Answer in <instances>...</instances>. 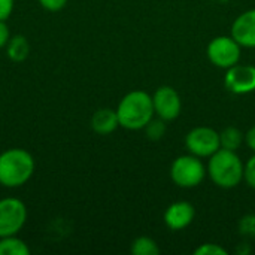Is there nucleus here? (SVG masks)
<instances>
[{
	"label": "nucleus",
	"mask_w": 255,
	"mask_h": 255,
	"mask_svg": "<svg viewBox=\"0 0 255 255\" xmlns=\"http://www.w3.org/2000/svg\"><path fill=\"white\" fill-rule=\"evenodd\" d=\"M212 1H215V3H226V1H229V0H212Z\"/></svg>",
	"instance_id": "nucleus-25"
},
{
	"label": "nucleus",
	"mask_w": 255,
	"mask_h": 255,
	"mask_svg": "<svg viewBox=\"0 0 255 255\" xmlns=\"http://www.w3.org/2000/svg\"><path fill=\"white\" fill-rule=\"evenodd\" d=\"M244 181L247 182L248 187L255 190V154L247 161L244 167Z\"/></svg>",
	"instance_id": "nucleus-20"
},
{
	"label": "nucleus",
	"mask_w": 255,
	"mask_h": 255,
	"mask_svg": "<svg viewBox=\"0 0 255 255\" xmlns=\"http://www.w3.org/2000/svg\"><path fill=\"white\" fill-rule=\"evenodd\" d=\"M245 140V134L238 128V127H226L221 133H220V145L224 149H230V151H238L241 148V145Z\"/></svg>",
	"instance_id": "nucleus-15"
},
{
	"label": "nucleus",
	"mask_w": 255,
	"mask_h": 255,
	"mask_svg": "<svg viewBox=\"0 0 255 255\" xmlns=\"http://www.w3.org/2000/svg\"><path fill=\"white\" fill-rule=\"evenodd\" d=\"M185 146L190 154H193L199 158L211 157L221 148L220 133L211 127H205V126L194 127L185 136Z\"/></svg>",
	"instance_id": "nucleus-7"
},
{
	"label": "nucleus",
	"mask_w": 255,
	"mask_h": 255,
	"mask_svg": "<svg viewBox=\"0 0 255 255\" xmlns=\"http://www.w3.org/2000/svg\"><path fill=\"white\" fill-rule=\"evenodd\" d=\"M117 115L120 127L126 130H143L145 126L154 118V103L152 96L146 91L134 90L127 93L117 108Z\"/></svg>",
	"instance_id": "nucleus-2"
},
{
	"label": "nucleus",
	"mask_w": 255,
	"mask_h": 255,
	"mask_svg": "<svg viewBox=\"0 0 255 255\" xmlns=\"http://www.w3.org/2000/svg\"><path fill=\"white\" fill-rule=\"evenodd\" d=\"M226 88L233 94H250L255 91V66L235 64L224 76Z\"/></svg>",
	"instance_id": "nucleus-9"
},
{
	"label": "nucleus",
	"mask_w": 255,
	"mask_h": 255,
	"mask_svg": "<svg viewBox=\"0 0 255 255\" xmlns=\"http://www.w3.org/2000/svg\"><path fill=\"white\" fill-rule=\"evenodd\" d=\"M152 103L155 115L164 121L176 120L182 109V102L178 91L169 85H163L155 90L152 96Z\"/></svg>",
	"instance_id": "nucleus-8"
},
{
	"label": "nucleus",
	"mask_w": 255,
	"mask_h": 255,
	"mask_svg": "<svg viewBox=\"0 0 255 255\" xmlns=\"http://www.w3.org/2000/svg\"><path fill=\"white\" fill-rule=\"evenodd\" d=\"M233 39L244 48H255V9L241 13L232 25Z\"/></svg>",
	"instance_id": "nucleus-11"
},
{
	"label": "nucleus",
	"mask_w": 255,
	"mask_h": 255,
	"mask_svg": "<svg viewBox=\"0 0 255 255\" xmlns=\"http://www.w3.org/2000/svg\"><path fill=\"white\" fill-rule=\"evenodd\" d=\"M91 128L94 133L100 134V136H106L114 133L118 127H120V121H118V115H117V109H111V108H102L97 109L93 117H91Z\"/></svg>",
	"instance_id": "nucleus-12"
},
{
	"label": "nucleus",
	"mask_w": 255,
	"mask_h": 255,
	"mask_svg": "<svg viewBox=\"0 0 255 255\" xmlns=\"http://www.w3.org/2000/svg\"><path fill=\"white\" fill-rule=\"evenodd\" d=\"M166 121L164 120H161V118H157V120H151L146 126H145V134H146V137L149 139V140H160V139H163L164 137V134H166V124H164Z\"/></svg>",
	"instance_id": "nucleus-17"
},
{
	"label": "nucleus",
	"mask_w": 255,
	"mask_h": 255,
	"mask_svg": "<svg viewBox=\"0 0 255 255\" xmlns=\"http://www.w3.org/2000/svg\"><path fill=\"white\" fill-rule=\"evenodd\" d=\"M10 37H12L10 36V30H9V27L6 24V21H1L0 19V49L1 48H6V45H7V42H9Z\"/></svg>",
	"instance_id": "nucleus-23"
},
{
	"label": "nucleus",
	"mask_w": 255,
	"mask_h": 255,
	"mask_svg": "<svg viewBox=\"0 0 255 255\" xmlns=\"http://www.w3.org/2000/svg\"><path fill=\"white\" fill-rule=\"evenodd\" d=\"M30 254V248L28 245L18 238V235L15 236H6V238H0V255H28Z\"/></svg>",
	"instance_id": "nucleus-14"
},
{
	"label": "nucleus",
	"mask_w": 255,
	"mask_h": 255,
	"mask_svg": "<svg viewBox=\"0 0 255 255\" xmlns=\"http://www.w3.org/2000/svg\"><path fill=\"white\" fill-rule=\"evenodd\" d=\"M133 255H158L160 254V248L157 245V242L148 236H140L137 239H134L131 242V248H130Z\"/></svg>",
	"instance_id": "nucleus-16"
},
{
	"label": "nucleus",
	"mask_w": 255,
	"mask_h": 255,
	"mask_svg": "<svg viewBox=\"0 0 255 255\" xmlns=\"http://www.w3.org/2000/svg\"><path fill=\"white\" fill-rule=\"evenodd\" d=\"M39 4L45 9V10H49V12H58L61 9L66 7L67 1L69 0H37Z\"/></svg>",
	"instance_id": "nucleus-21"
},
{
	"label": "nucleus",
	"mask_w": 255,
	"mask_h": 255,
	"mask_svg": "<svg viewBox=\"0 0 255 255\" xmlns=\"http://www.w3.org/2000/svg\"><path fill=\"white\" fill-rule=\"evenodd\" d=\"M15 0H0V19L7 21L13 12Z\"/></svg>",
	"instance_id": "nucleus-22"
},
{
	"label": "nucleus",
	"mask_w": 255,
	"mask_h": 255,
	"mask_svg": "<svg viewBox=\"0 0 255 255\" xmlns=\"http://www.w3.org/2000/svg\"><path fill=\"white\" fill-rule=\"evenodd\" d=\"M36 170L34 157L22 148H9L0 152V185L19 188L25 185Z\"/></svg>",
	"instance_id": "nucleus-1"
},
{
	"label": "nucleus",
	"mask_w": 255,
	"mask_h": 255,
	"mask_svg": "<svg viewBox=\"0 0 255 255\" xmlns=\"http://www.w3.org/2000/svg\"><path fill=\"white\" fill-rule=\"evenodd\" d=\"M241 48L242 46L233 39V36H217L209 42L206 54L214 66L227 70L239 63Z\"/></svg>",
	"instance_id": "nucleus-6"
},
{
	"label": "nucleus",
	"mask_w": 255,
	"mask_h": 255,
	"mask_svg": "<svg viewBox=\"0 0 255 255\" xmlns=\"http://www.w3.org/2000/svg\"><path fill=\"white\" fill-rule=\"evenodd\" d=\"M28 54H30V43L25 36L16 34L9 39L6 45V55L10 61L21 63L28 57Z\"/></svg>",
	"instance_id": "nucleus-13"
},
{
	"label": "nucleus",
	"mask_w": 255,
	"mask_h": 255,
	"mask_svg": "<svg viewBox=\"0 0 255 255\" xmlns=\"http://www.w3.org/2000/svg\"><path fill=\"white\" fill-rule=\"evenodd\" d=\"M245 142H247L248 148L255 152V126L254 127H251V128L247 131V134H245Z\"/></svg>",
	"instance_id": "nucleus-24"
},
{
	"label": "nucleus",
	"mask_w": 255,
	"mask_h": 255,
	"mask_svg": "<svg viewBox=\"0 0 255 255\" xmlns=\"http://www.w3.org/2000/svg\"><path fill=\"white\" fill-rule=\"evenodd\" d=\"M196 255H227V250H224L218 244H202L194 250Z\"/></svg>",
	"instance_id": "nucleus-18"
},
{
	"label": "nucleus",
	"mask_w": 255,
	"mask_h": 255,
	"mask_svg": "<svg viewBox=\"0 0 255 255\" xmlns=\"http://www.w3.org/2000/svg\"><path fill=\"white\" fill-rule=\"evenodd\" d=\"M239 232L242 236L255 238V215H247L239 223Z\"/></svg>",
	"instance_id": "nucleus-19"
},
{
	"label": "nucleus",
	"mask_w": 255,
	"mask_h": 255,
	"mask_svg": "<svg viewBox=\"0 0 255 255\" xmlns=\"http://www.w3.org/2000/svg\"><path fill=\"white\" fill-rule=\"evenodd\" d=\"M244 167L236 151L220 148L209 157L208 175L217 187L230 190L236 188L244 181Z\"/></svg>",
	"instance_id": "nucleus-3"
},
{
	"label": "nucleus",
	"mask_w": 255,
	"mask_h": 255,
	"mask_svg": "<svg viewBox=\"0 0 255 255\" xmlns=\"http://www.w3.org/2000/svg\"><path fill=\"white\" fill-rule=\"evenodd\" d=\"M206 176V167L202 160L193 154L181 155L170 166V178L179 188H194L202 184Z\"/></svg>",
	"instance_id": "nucleus-4"
},
{
	"label": "nucleus",
	"mask_w": 255,
	"mask_h": 255,
	"mask_svg": "<svg viewBox=\"0 0 255 255\" xmlns=\"http://www.w3.org/2000/svg\"><path fill=\"white\" fill-rule=\"evenodd\" d=\"M196 217V209L190 202H175L164 212V224L167 229L178 232L187 229Z\"/></svg>",
	"instance_id": "nucleus-10"
},
{
	"label": "nucleus",
	"mask_w": 255,
	"mask_h": 255,
	"mask_svg": "<svg viewBox=\"0 0 255 255\" xmlns=\"http://www.w3.org/2000/svg\"><path fill=\"white\" fill-rule=\"evenodd\" d=\"M27 206L16 197L0 200V238L18 235L27 223Z\"/></svg>",
	"instance_id": "nucleus-5"
}]
</instances>
